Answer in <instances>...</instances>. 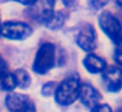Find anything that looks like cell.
I'll return each mask as SVG.
<instances>
[{"instance_id": "1", "label": "cell", "mask_w": 122, "mask_h": 112, "mask_svg": "<svg viewBox=\"0 0 122 112\" xmlns=\"http://www.w3.org/2000/svg\"><path fill=\"white\" fill-rule=\"evenodd\" d=\"M80 80L77 76H70L58 85L55 90V100L61 106H70L79 99Z\"/></svg>"}, {"instance_id": "2", "label": "cell", "mask_w": 122, "mask_h": 112, "mask_svg": "<svg viewBox=\"0 0 122 112\" xmlns=\"http://www.w3.org/2000/svg\"><path fill=\"white\" fill-rule=\"evenodd\" d=\"M55 65V46L53 43H43L37 51L33 70L38 74H45Z\"/></svg>"}, {"instance_id": "3", "label": "cell", "mask_w": 122, "mask_h": 112, "mask_svg": "<svg viewBox=\"0 0 122 112\" xmlns=\"http://www.w3.org/2000/svg\"><path fill=\"white\" fill-rule=\"evenodd\" d=\"M55 0H36L26 10L29 18L45 25L54 14Z\"/></svg>"}, {"instance_id": "4", "label": "cell", "mask_w": 122, "mask_h": 112, "mask_svg": "<svg viewBox=\"0 0 122 112\" xmlns=\"http://www.w3.org/2000/svg\"><path fill=\"white\" fill-rule=\"evenodd\" d=\"M33 29L28 23L19 22V21H8L4 22L0 29V34L7 39L13 40H22L26 39L29 35H32Z\"/></svg>"}, {"instance_id": "5", "label": "cell", "mask_w": 122, "mask_h": 112, "mask_svg": "<svg viewBox=\"0 0 122 112\" xmlns=\"http://www.w3.org/2000/svg\"><path fill=\"white\" fill-rule=\"evenodd\" d=\"M98 25L101 30L114 42H118L122 36V25L117 17H114L112 13L104 12L98 17Z\"/></svg>"}, {"instance_id": "6", "label": "cell", "mask_w": 122, "mask_h": 112, "mask_svg": "<svg viewBox=\"0 0 122 112\" xmlns=\"http://www.w3.org/2000/svg\"><path fill=\"white\" fill-rule=\"evenodd\" d=\"M5 106L11 112H34V103L28 95L11 93L5 98Z\"/></svg>"}, {"instance_id": "7", "label": "cell", "mask_w": 122, "mask_h": 112, "mask_svg": "<svg viewBox=\"0 0 122 112\" xmlns=\"http://www.w3.org/2000/svg\"><path fill=\"white\" fill-rule=\"evenodd\" d=\"M76 43L84 51H92L96 47V30L92 25L85 23L76 34Z\"/></svg>"}, {"instance_id": "8", "label": "cell", "mask_w": 122, "mask_h": 112, "mask_svg": "<svg viewBox=\"0 0 122 112\" xmlns=\"http://www.w3.org/2000/svg\"><path fill=\"white\" fill-rule=\"evenodd\" d=\"M102 80L109 91H119L122 87V69L118 67H108L102 72Z\"/></svg>"}, {"instance_id": "9", "label": "cell", "mask_w": 122, "mask_h": 112, "mask_svg": "<svg viewBox=\"0 0 122 112\" xmlns=\"http://www.w3.org/2000/svg\"><path fill=\"white\" fill-rule=\"evenodd\" d=\"M79 99L85 107H88V108H93V107H96L97 103L100 102L101 95L92 85H89V83H84V85H80Z\"/></svg>"}, {"instance_id": "10", "label": "cell", "mask_w": 122, "mask_h": 112, "mask_svg": "<svg viewBox=\"0 0 122 112\" xmlns=\"http://www.w3.org/2000/svg\"><path fill=\"white\" fill-rule=\"evenodd\" d=\"M83 64L89 73H100L106 69V61L93 54H89L88 56H85V59L83 60Z\"/></svg>"}, {"instance_id": "11", "label": "cell", "mask_w": 122, "mask_h": 112, "mask_svg": "<svg viewBox=\"0 0 122 112\" xmlns=\"http://www.w3.org/2000/svg\"><path fill=\"white\" fill-rule=\"evenodd\" d=\"M66 20H67V14H66V13L56 12V13H54V14L51 16V18L45 23V25H46V27L50 29V30H58V29H61L62 26L64 25Z\"/></svg>"}, {"instance_id": "12", "label": "cell", "mask_w": 122, "mask_h": 112, "mask_svg": "<svg viewBox=\"0 0 122 112\" xmlns=\"http://www.w3.org/2000/svg\"><path fill=\"white\" fill-rule=\"evenodd\" d=\"M15 77H16V82H17V86L21 89H26L28 86L30 85V77L28 74L26 70L24 69H17L13 72Z\"/></svg>"}, {"instance_id": "13", "label": "cell", "mask_w": 122, "mask_h": 112, "mask_svg": "<svg viewBox=\"0 0 122 112\" xmlns=\"http://www.w3.org/2000/svg\"><path fill=\"white\" fill-rule=\"evenodd\" d=\"M0 85H1V89H3V90L12 91L17 86L15 74H13V73H7V74L3 77V80L0 81Z\"/></svg>"}, {"instance_id": "14", "label": "cell", "mask_w": 122, "mask_h": 112, "mask_svg": "<svg viewBox=\"0 0 122 112\" xmlns=\"http://www.w3.org/2000/svg\"><path fill=\"white\" fill-rule=\"evenodd\" d=\"M55 90H56V83L55 82H46L45 85H43L41 93H42V95H45V96H50V95L54 94Z\"/></svg>"}, {"instance_id": "15", "label": "cell", "mask_w": 122, "mask_h": 112, "mask_svg": "<svg viewBox=\"0 0 122 112\" xmlns=\"http://www.w3.org/2000/svg\"><path fill=\"white\" fill-rule=\"evenodd\" d=\"M116 43H117V47H116V52H114V60H116L117 64L122 67V36Z\"/></svg>"}, {"instance_id": "16", "label": "cell", "mask_w": 122, "mask_h": 112, "mask_svg": "<svg viewBox=\"0 0 122 112\" xmlns=\"http://www.w3.org/2000/svg\"><path fill=\"white\" fill-rule=\"evenodd\" d=\"M108 3H109V0H88L89 7L93 8V9H100V8H102Z\"/></svg>"}, {"instance_id": "17", "label": "cell", "mask_w": 122, "mask_h": 112, "mask_svg": "<svg viewBox=\"0 0 122 112\" xmlns=\"http://www.w3.org/2000/svg\"><path fill=\"white\" fill-rule=\"evenodd\" d=\"M92 112H112V109L108 104H97L92 108Z\"/></svg>"}, {"instance_id": "18", "label": "cell", "mask_w": 122, "mask_h": 112, "mask_svg": "<svg viewBox=\"0 0 122 112\" xmlns=\"http://www.w3.org/2000/svg\"><path fill=\"white\" fill-rule=\"evenodd\" d=\"M7 74V63L4 61V59L0 56V81L3 80V77Z\"/></svg>"}, {"instance_id": "19", "label": "cell", "mask_w": 122, "mask_h": 112, "mask_svg": "<svg viewBox=\"0 0 122 112\" xmlns=\"http://www.w3.org/2000/svg\"><path fill=\"white\" fill-rule=\"evenodd\" d=\"M13 1H17L20 4H24V5H32L36 0H13Z\"/></svg>"}, {"instance_id": "20", "label": "cell", "mask_w": 122, "mask_h": 112, "mask_svg": "<svg viewBox=\"0 0 122 112\" xmlns=\"http://www.w3.org/2000/svg\"><path fill=\"white\" fill-rule=\"evenodd\" d=\"M62 1H63V4L66 5L67 8H70V7H72V5L76 3V0H62Z\"/></svg>"}, {"instance_id": "21", "label": "cell", "mask_w": 122, "mask_h": 112, "mask_svg": "<svg viewBox=\"0 0 122 112\" xmlns=\"http://www.w3.org/2000/svg\"><path fill=\"white\" fill-rule=\"evenodd\" d=\"M116 3H117V4H118L119 7L122 8V0H116Z\"/></svg>"}, {"instance_id": "22", "label": "cell", "mask_w": 122, "mask_h": 112, "mask_svg": "<svg viewBox=\"0 0 122 112\" xmlns=\"http://www.w3.org/2000/svg\"><path fill=\"white\" fill-rule=\"evenodd\" d=\"M0 29H1V23H0ZM0 35H1V34H0Z\"/></svg>"}]
</instances>
